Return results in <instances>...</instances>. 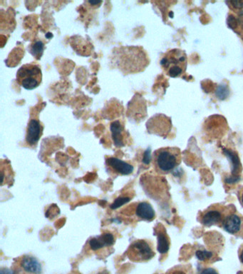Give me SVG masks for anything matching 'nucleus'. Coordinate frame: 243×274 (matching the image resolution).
Instances as JSON below:
<instances>
[{
	"instance_id": "obj_1",
	"label": "nucleus",
	"mask_w": 243,
	"mask_h": 274,
	"mask_svg": "<svg viewBox=\"0 0 243 274\" xmlns=\"http://www.w3.org/2000/svg\"><path fill=\"white\" fill-rule=\"evenodd\" d=\"M181 151L178 148H161L155 151L154 165L158 172L167 174L181 164Z\"/></svg>"
},
{
	"instance_id": "obj_2",
	"label": "nucleus",
	"mask_w": 243,
	"mask_h": 274,
	"mask_svg": "<svg viewBox=\"0 0 243 274\" xmlns=\"http://www.w3.org/2000/svg\"><path fill=\"white\" fill-rule=\"evenodd\" d=\"M186 54L178 49H174L165 54L162 58L161 64L167 75L171 77H178L186 71Z\"/></svg>"
},
{
	"instance_id": "obj_3",
	"label": "nucleus",
	"mask_w": 243,
	"mask_h": 274,
	"mask_svg": "<svg viewBox=\"0 0 243 274\" xmlns=\"http://www.w3.org/2000/svg\"><path fill=\"white\" fill-rule=\"evenodd\" d=\"M42 74L39 66L28 64L21 66L17 72L18 84L27 90L35 89L40 85Z\"/></svg>"
},
{
	"instance_id": "obj_4",
	"label": "nucleus",
	"mask_w": 243,
	"mask_h": 274,
	"mask_svg": "<svg viewBox=\"0 0 243 274\" xmlns=\"http://www.w3.org/2000/svg\"><path fill=\"white\" fill-rule=\"evenodd\" d=\"M154 250L150 243L145 240H138L131 243L128 250V256L132 261H149L154 257Z\"/></svg>"
},
{
	"instance_id": "obj_5",
	"label": "nucleus",
	"mask_w": 243,
	"mask_h": 274,
	"mask_svg": "<svg viewBox=\"0 0 243 274\" xmlns=\"http://www.w3.org/2000/svg\"><path fill=\"white\" fill-rule=\"evenodd\" d=\"M223 226L228 233L234 235L242 234L243 217L235 214H229L223 219Z\"/></svg>"
},
{
	"instance_id": "obj_6",
	"label": "nucleus",
	"mask_w": 243,
	"mask_h": 274,
	"mask_svg": "<svg viewBox=\"0 0 243 274\" xmlns=\"http://www.w3.org/2000/svg\"><path fill=\"white\" fill-rule=\"evenodd\" d=\"M43 127L40 122L37 120H31L28 124L27 130L26 142L30 147L38 143L42 134Z\"/></svg>"
},
{
	"instance_id": "obj_7",
	"label": "nucleus",
	"mask_w": 243,
	"mask_h": 274,
	"mask_svg": "<svg viewBox=\"0 0 243 274\" xmlns=\"http://www.w3.org/2000/svg\"><path fill=\"white\" fill-rule=\"evenodd\" d=\"M106 165L116 174L129 175L134 171V167L127 162L122 161L118 158L109 157L106 158Z\"/></svg>"
},
{
	"instance_id": "obj_8",
	"label": "nucleus",
	"mask_w": 243,
	"mask_h": 274,
	"mask_svg": "<svg viewBox=\"0 0 243 274\" xmlns=\"http://www.w3.org/2000/svg\"><path fill=\"white\" fill-rule=\"evenodd\" d=\"M115 242L114 237L112 234L105 233L100 237L92 238L89 241V246L93 250H100L105 247L113 246Z\"/></svg>"
},
{
	"instance_id": "obj_9",
	"label": "nucleus",
	"mask_w": 243,
	"mask_h": 274,
	"mask_svg": "<svg viewBox=\"0 0 243 274\" xmlns=\"http://www.w3.org/2000/svg\"><path fill=\"white\" fill-rule=\"evenodd\" d=\"M21 266L28 273L40 274L41 266L36 258L31 256H25L21 259Z\"/></svg>"
},
{
	"instance_id": "obj_10",
	"label": "nucleus",
	"mask_w": 243,
	"mask_h": 274,
	"mask_svg": "<svg viewBox=\"0 0 243 274\" xmlns=\"http://www.w3.org/2000/svg\"><path fill=\"white\" fill-rule=\"evenodd\" d=\"M136 215L145 221H152L155 218V212L150 203L141 202L136 207Z\"/></svg>"
},
{
	"instance_id": "obj_11",
	"label": "nucleus",
	"mask_w": 243,
	"mask_h": 274,
	"mask_svg": "<svg viewBox=\"0 0 243 274\" xmlns=\"http://www.w3.org/2000/svg\"><path fill=\"white\" fill-rule=\"evenodd\" d=\"M111 131L115 146L118 147H123V127L119 121H115L111 124Z\"/></svg>"
},
{
	"instance_id": "obj_12",
	"label": "nucleus",
	"mask_w": 243,
	"mask_h": 274,
	"mask_svg": "<svg viewBox=\"0 0 243 274\" xmlns=\"http://www.w3.org/2000/svg\"><path fill=\"white\" fill-rule=\"evenodd\" d=\"M223 220L222 214L217 210L208 211L203 216L202 223L205 226H210L221 222Z\"/></svg>"
},
{
	"instance_id": "obj_13",
	"label": "nucleus",
	"mask_w": 243,
	"mask_h": 274,
	"mask_svg": "<svg viewBox=\"0 0 243 274\" xmlns=\"http://www.w3.org/2000/svg\"><path fill=\"white\" fill-rule=\"evenodd\" d=\"M157 237L158 252L161 254L167 253L169 250V241L164 231H158Z\"/></svg>"
},
{
	"instance_id": "obj_14",
	"label": "nucleus",
	"mask_w": 243,
	"mask_h": 274,
	"mask_svg": "<svg viewBox=\"0 0 243 274\" xmlns=\"http://www.w3.org/2000/svg\"><path fill=\"white\" fill-rule=\"evenodd\" d=\"M225 154L230 158L232 163V174L235 177H237L238 173L240 172V162L236 154H234L233 151L224 149Z\"/></svg>"
},
{
	"instance_id": "obj_15",
	"label": "nucleus",
	"mask_w": 243,
	"mask_h": 274,
	"mask_svg": "<svg viewBox=\"0 0 243 274\" xmlns=\"http://www.w3.org/2000/svg\"><path fill=\"white\" fill-rule=\"evenodd\" d=\"M30 51L34 57L39 59L44 51V44L40 41H36L33 44L30 45Z\"/></svg>"
},
{
	"instance_id": "obj_16",
	"label": "nucleus",
	"mask_w": 243,
	"mask_h": 274,
	"mask_svg": "<svg viewBox=\"0 0 243 274\" xmlns=\"http://www.w3.org/2000/svg\"><path fill=\"white\" fill-rule=\"evenodd\" d=\"M130 201V198L129 197H119L115 200L114 202L111 205V208L112 209H116L122 207Z\"/></svg>"
},
{
	"instance_id": "obj_17",
	"label": "nucleus",
	"mask_w": 243,
	"mask_h": 274,
	"mask_svg": "<svg viewBox=\"0 0 243 274\" xmlns=\"http://www.w3.org/2000/svg\"><path fill=\"white\" fill-rule=\"evenodd\" d=\"M196 257L201 261H206L212 257V254L206 250H197L196 253Z\"/></svg>"
},
{
	"instance_id": "obj_18",
	"label": "nucleus",
	"mask_w": 243,
	"mask_h": 274,
	"mask_svg": "<svg viewBox=\"0 0 243 274\" xmlns=\"http://www.w3.org/2000/svg\"><path fill=\"white\" fill-rule=\"evenodd\" d=\"M228 90L225 86H219L218 89L217 91V95L219 98L224 99L225 97L228 96Z\"/></svg>"
},
{
	"instance_id": "obj_19",
	"label": "nucleus",
	"mask_w": 243,
	"mask_h": 274,
	"mask_svg": "<svg viewBox=\"0 0 243 274\" xmlns=\"http://www.w3.org/2000/svg\"><path fill=\"white\" fill-rule=\"evenodd\" d=\"M228 24L230 28L235 30L237 28V19L233 16H230L228 19Z\"/></svg>"
},
{
	"instance_id": "obj_20",
	"label": "nucleus",
	"mask_w": 243,
	"mask_h": 274,
	"mask_svg": "<svg viewBox=\"0 0 243 274\" xmlns=\"http://www.w3.org/2000/svg\"><path fill=\"white\" fill-rule=\"evenodd\" d=\"M230 3L235 8H243V0H235V1H230Z\"/></svg>"
},
{
	"instance_id": "obj_21",
	"label": "nucleus",
	"mask_w": 243,
	"mask_h": 274,
	"mask_svg": "<svg viewBox=\"0 0 243 274\" xmlns=\"http://www.w3.org/2000/svg\"><path fill=\"white\" fill-rule=\"evenodd\" d=\"M201 274H217V273L213 268H206V269L203 270Z\"/></svg>"
},
{
	"instance_id": "obj_22",
	"label": "nucleus",
	"mask_w": 243,
	"mask_h": 274,
	"mask_svg": "<svg viewBox=\"0 0 243 274\" xmlns=\"http://www.w3.org/2000/svg\"><path fill=\"white\" fill-rule=\"evenodd\" d=\"M0 274H16L15 272L12 270L7 269V268H2Z\"/></svg>"
},
{
	"instance_id": "obj_23",
	"label": "nucleus",
	"mask_w": 243,
	"mask_h": 274,
	"mask_svg": "<svg viewBox=\"0 0 243 274\" xmlns=\"http://www.w3.org/2000/svg\"><path fill=\"white\" fill-rule=\"evenodd\" d=\"M89 3L91 4V5H98V4L102 3V2L101 1H89Z\"/></svg>"
},
{
	"instance_id": "obj_24",
	"label": "nucleus",
	"mask_w": 243,
	"mask_h": 274,
	"mask_svg": "<svg viewBox=\"0 0 243 274\" xmlns=\"http://www.w3.org/2000/svg\"><path fill=\"white\" fill-rule=\"evenodd\" d=\"M240 257V261H242V263L243 264V249L242 250V252H241Z\"/></svg>"
},
{
	"instance_id": "obj_25",
	"label": "nucleus",
	"mask_w": 243,
	"mask_h": 274,
	"mask_svg": "<svg viewBox=\"0 0 243 274\" xmlns=\"http://www.w3.org/2000/svg\"><path fill=\"white\" fill-rule=\"evenodd\" d=\"M98 274H109V273H108L107 271H102V272H101V273H98Z\"/></svg>"
},
{
	"instance_id": "obj_26",
	"label": "nucleus",
	"mask_w": 243,
	"mask_h": 274,
	"mask_svg": "<svg viewBox=\"0 0 243 274\" xmlns=\"http://www.w3.org/2000/svg\"><path fill=\"white\" fill-rule=\"evenodd\" d=\"M241 202H242V204L243 206V192L242 195H241Z\"/></svg>"
}]
</instances>
